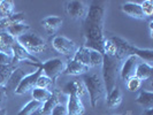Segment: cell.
Wrapping results in <instances>:
<instances>
[{
	"label": "cell",
	"instance_id": "4fadbf2b",
	"mask_svg": "<svg viewBox=\"0 0 153 115\" xmlns=\"http://www.w3.org/2000/svg\"><path fill=\"white\" fill-rule=\"evenodd\" d=\"M66 109H67V115H83L85 111L81 98H78L75 94H68Z\"/></svg>",
	"mask_w": 153,
	"mask_h": 115
},
{
	"label": "cell",
	"instance_id": "4dcf8cb0",
	"mask_svg": "<svg viewBox=\"0 0 153 115\" xmlns=\"http://www.w3.org/2000/svg\"><path fill=\"white\" fill-rule=\"evenodd\" d=\"M140 85H142V82L135 76L131 77L130 79H128V82H127V88H128V90L130 92L138 91V89L140 88Z\"/></svg>",
	"mask_w": 153,
	"mask_h": 115
},
{
	"label": "cell",
	"instance_id": "83f0119b",
	"mask_svg": "<svg viewBox=\"0 0 153 115\" xmlns=\"http://www.w3.org/2000/svg\"><path fill=\"white\" fill-rule=\"evenodd\" d=\"M102 50H104V55H107V56H111V58H116V46L111 40V38L104 39Z\"/></svg>",
	"mask_w": 153,
	"mask_h": 115
},
{
	"label": "cell",
	"instance_id": "ba28073f",
	"mask_svg": "<svg viewBox=\"0 0 153 115\" xmlns=\"http://www.w3.org/2000/svg\"><path fill=\"white\" fill-rule=\"evenodd\" d=\"M52 46L55 48L56 52L63 54V55L75 54V52L77 51L75 42L70 40L65 36H55L52 39Z\"/></svg>",
	"mask_w": 153,
	"mask_h": 115
},
{
	"label": "cell",
	"instance_id": "5b68a950",
	"mask_svg": "<svg viewBox=\"0 0 153 115\" xmlns=\"http://www.w3.org/2000/svg\"><path fill=\"white\" fill-rule=\"evenodd\" d=\"M104 17H105L104 6L101 5V2L93 1L91 2L90 7H88V13L85 16L84 23L104 28Z\"/></svg>",
	"mask_w": 153,
	"mask_h": 115
},
{
	"label": "cell",
	"instance_id": "3957f363",
	"mask_svg": "<svg viewBox=\"0 0 153 115\" xmlns=\"http://www.w3.org/2000/svg\"><path fill=\"white\" fill-rule=\"evenodd\" d=\"M120 60H117L116 58H111L107 55H104V60H102V81H104V85H105V90L106 93L112 92V90L116 86V81H117V76L120 74Z\"/></svg>",
	"mask_w": 153,
	"mask_h": 115
},
{
	"label": "cell",
	"instance_id": "d590c367",
	"mask_svg": "<svg viewBox=\"0 0 153 115\" xmlns=\"http://www.w3.org/2000/svg\"><path fill=\"white\" fill-rule=\"evenodd\" d=\"M142 115H153V108H149V109H144Z\"/></svg>",
	"mask_w": 153,
	"mask_h": 115
},
{
	"label": "cell",
	"instance_id": "e0dca14e",
	"mask_svg": "<svg viewBox=\"0 0 153 115\" xmlns=\"http://www.w3.org/2000/svg\"><path fill=\"white\" fill-rule=\"evenodd\" d=\"M15 42L16 39L6 31H0V52L12 55V46L15 44Z\"/></svg>",
	"mask_w": 153,
	"mask_h": 115
},
{
	"label": "cell",
	"instance_id": "603a6c76",
	"mask_svg": "<svg viewBox=\"0 0 153 115\" xmlns=\"http://www.w3.org/2000/svg\"><path fill=\"white\" fill-rule=\"evenodd\" d=\"M73 59L90 68V50L89 48H85L84 46L77 48V51L74 54Z\"/></svg>",
	"mask_w": 153,
	"mask_h": 115
},
{
	"label": "cell",
	"instance_id": "1f68e13d",
	"mask_svg": "<svg viewBox=\"0 0 153 115\" xmlns=\"http://www.w3.org/2000/svg\"><path fill=\"white\" fill-rule=\"evenodd\" d=\"M140 7L143 10V14L145 17L147 16H151L153 14V2L151 0H145L140 4Z\"/></svg>",
	"mask_w": 153,
	"mask_h": 115
},
{
	"label": "cell",
	"instance_id": "4316f807",
	"mask_svg": "<svg viewBox=\"0 0 153 115\" xmlns=\"http://www.w3.org/2000/svg\"><path fill=\"white\" fill-rule=\"evenodd\" d=\"M53 92L47 90V89H40V88H33L32 89V98L33 100H37L39 102L44 104L46 100L51 98Z\"/></svg>",
	"mask_w": 153,
	"mask_h": 115
},
{
	"label": "cell",
	"instance_id": "ac0fdd59",
	"mask_svg": "<svg viewBox=\"0 0 153 115\" xmlns=\"http://www.w3.org/2000/svg\"><path fill=\"white\" fill-rule=\"evenodd\" d=\"M121 102H122V91L116 85L112 90V92H109L107 94V106L111 109H113V108L119 107Z\"/></svg>",
	"mask_w": 153,
	"mask_h": 115
},
{
	"label": "cell",
	"instance_id": "6da1fadb",
	"mask_svg": "<svg viewBox=\"0 0 153 115\" xmlns=\"http://www.w3.org/2000/svg\"><path fill=\"white\" fill-rule=\"evenodd\" d=\"M111 40L116 46V59L117 60H122L124 56L135 55L137 58H140V59L145 60L147 65H151L152 63L153 51L151 48L140 50V48H137V47H135V46H132L131 44H129L124 39L120 38V37H115V36L111 37Z\"/></svg>",
	"mask_w": 153,
	"mask_h": 115
},
{
	"label": "cell",
	"instance_id": "8fae6325",
	"mask_svg": "<svg viewBox=\"0 0 153 115\" xmlns=\"http://www.w3.org/2000/svg\"><path fill=\"white\" fill-rule=\"evenodd\" d=\"M138 58L135 55H130L126 59V61L123 62L122 67L120 69V77L123 81H128L131 77L135 76V71H136V67L138 65Z\"/></svg>",
	"mask_w": 153,
	"mask_h": 115
},
{
	"label": "cell",
	"instance_id": "8d00e7d4",
	"mask_svg": "<svg viewBox=\"0 0 153 115\" xmlns=\"http://www.w3.org/2000/svg\"><path fill=\"white\" fill-rule=\"evenodd\" d=\"M149 27H150V33H151V37L153 36V31H152V27H153V22L151 21V22L149 23Z\"/></svg>",
	"mask_w": 153,
	"mask_h": 115
},
{
	"label": "cell",
	"instance_id": "d4e9b609",
	"mask_svg": "<svg viewBox=\"0 0 153 115\" xmlns=\"http://www.w3.org/2000/svg\"><path fill=\"white\" fill-rule=\"evenodd\" d=\"M14 13V2L10 0H1L0 1V20L7 19Z\"/></svg>",
	"mask_w": 153,
	"mask_h": 115
},
{
	"label": "cell",
	"instance_id": "30bf717a",
	"mask_svg": "<svg viewBox=\"0 0 153 115\" xmlns=\"http://www.w3.org/2000/svg\"><path fill=\"white\" fill-rule=\"evenodd\" d=\"M12 55H13L14 60H17V61H29L33 65H39L38 59L35 55L29 53L17 42H15V44L12 46Z\"/></svg>",
	"mask_w": 153,
	"mask_h": 115
},
{
	"label": "cell",
	"instance_id": "5bb4252c",
	"mask_svg": "<svg viewBox=\"0 0 153 115\" xmlns=\"http://www.w3.org/2000/svg\"><path fill=\"white\" fill-rule=\"evenodd\" d=\"M121 9H122V12L126 15L130 16L132 19H138V20L145 19V16L143 14V10H142V7H140L139 4L128 1V2H124L122 6H121Z\"/></svg>",
	"mask_w": 153,
	"mask_h": 115
},
{
	"label": "cell",
	"instance_id": "ffe728a7",
	"mask_svg": "<svg viewBox=\"0 0 153 115\" xmlns=\"http://www.w3.org/2000/svg\"><path fill=\"white\" fill-rule=\"evenodd\" d=\"M29 30H30V25H28L25 23H16L14 25L8 27L5 31L7 33H9L13 38L16 39L19 38V37H21V36H23L24 33H27Z\"/></svg>",
	"mask_w": 153,
	"mask_h": 115
},
{
	"label": "cell",
	"instance_id": "484cf974",
	"mask_svg": "<svg viewBox=\"0 0 153 115\" xmlns=\"http://www.w3.org/2000/svg\"><path fill=\"white\" fill-rule=\"evenodd\" d=\"M42 106H43L42 102L32 99L27 105H24L16 115H32L33 113H36L37 111H39L42 108Z\"/></svg>",
	"mask_w": 153,
	"mask_h": 115
},
{
	"label": "cell",
	"instance_id": "7402d4cb",
	"mask_svg": "<svg viewBox=\"0 0 153 115\" xmlns=\"http://www.w3.org/2000/svg\"><path fill=\"white\" fill-rule=\"evenodd\" d=\"M24 19H25V15L23 13H15L7 19L0 20V29H4V31H5L10 25H14L16 23H23Z\"/></svg>",
	"mask_w": 153,
	"mask_h": 115
},
{
	"label": "cell",
	"instance_id": "44dd1931",
	"mask_svg": "<svg viewBox=\"0 0 153 115\" xmlns=\"http://www.w3.org/2000/svg\"><path fill=\"white\" fill-rule=\"evenodd\" d=\"M136 102L138 105H140L142 107H144L145 109L153 108V92L143 90L137 97Z\"/></svg>",
	"mask_w": 153,
	"mask_h": 115
},
{
	"label": "cell",
	"instance_id": "9c48e42d",
	"mask_svg": "<svg viewBox=\"0 0 153 115\" xmlns=\"http://www.w3.org/2000/svg\"><path fill=\"white\" fill-rule=\"evenodd\" d=\"M66 13L73 20H85L88 13V7L83 1L71 0L66 4Z\"/></svg>",
	"mask_w": 153,
	"mask_h": 115
},
{
	"label": "cell",
	"instance_id": "74e56055",
	"mask_svg": "<svg viewBox=\"0 0 153 115\" xmlns=\"http://www.w3.org/2000/svg\"><path fill=\"white\" fill-rule=\"evenodd\" d=\"M0 115H7V111L5 108H0Z\"/></svg>",
	"mask_w": 153,
	"mask_h": 115
},
{
	"label": "cell",
	"instance_id": "277c9868",
	"mask_svg": "<svg viewBox=\"0 0 153 115\" xmlns=\"http://www.w3.org/2000/svg\"><path fill=\"white\" fill-rule=\"evenodd\" d=\"M16 42L32 55L40 53L46 48L45 40L36 32H27L23 36L16 38Z\"/></svg>",
	"mask_w": 153,
	"mask_h": 115
},
{
	"label": "cell",
	"instance_id": "e575fe53",
	"mask_svg": "<svg viewBox=\"0 0 153 115\" xmlns=\"http://www.w3.org/2000/svg\"><path fill=\"white\" fill-rule=\"evenodd\" d=\"M7 100V89L4 85H0V108H4V105Z\"/></svg>",
	"mask_w": 153,
	"mask_h": 115
},
{
	"label": "cell",
	"instance_id": "d6a6232c",
	"mask_svg": "<svg viewBox=\"0 0 153 115\" xmlns=\"http://www.w3.org/2000/svg\"><path fill=\"white\" fill-rule=\"evenodd\" d=\"M15 61L13 55H9V54L2 53L0 52V67H6V66H9L10 63Z\"/></svg>",
	"mask_w": 153,
	"mask_h": 115
},
{
	"label": "cell",
	"instance_id": "9a60e30c",
	"mask_svg": "<svg viewBox=\"0 0 153 115\" xmlns=\"http://www.w3.org/2000/svg\"><path fill=\"white\" fill-rule=\"evenodd\" d=\"M63 91L66 92L67 94H75V96H77L78 98H82V97L85 94L86 90H85L84 83H83L82 81L75 79V81L69 82L68 84L65 85Z\"/></svg>",
	"mask_w": 153,
	"mask_h": 115
},
{
	"label": "cell",
	"instance_id": "836d02e7",
	"mask_svg": "<svg viewBox=\"0 0 153 115\" xmlns=\"http://www.w3.org/2000/svg\"><path fill=\"white\" fill-rule=\"evenodd\" d=\"M50 115H67L66 106H63L62 104H58V105L53 108L52 113H51Z\"/></svg>",
	"mask_w": 153,
	"mask_h": 115
},
{
	"label": "cell",
	"instance_id": "8992f818",
	"mask_svg": "<svg viewBox=\"0 0 153 115\" xmlns=\"http://www.w3.org/2000/svg\"><path fill=\"white\" fill-rule=\"evenodd\" d=\"M65 67H66V63L61 59H58V58L50 59L44 63H40V68L44 73L43 75L47 76L52 82H55L56 78L63 73Z\"/></svg>",
	"mask_w": 153,
	"mask_h": 115
},
{
	"label": "cell",
	"instance_id": "7c38bea8",
	"mask_svg": "<svg viewBox=\"0 0 153 115\" xmlns=\"http://www.w3.org/2000/svg\"><path fill=\"white\" fill-rule=\"evenodd\" d=\"M90 68L84 65L79 63L78 61L71 59L66 63V67L63 70V75H71V76H78V75H85L89 73Z\"/></svg>",
	"mask_w": 153,
	"mask_h": 115
},
{
	"label": "cell",
	"instance_id": "52a82bcc",
	"mask_svg": "<svg viewBox=\"0 0 153 115\" xmlns=\"http://www.w3.org/2000/svg\"><path fill=\"white\" fill-rule=\"evenodd\" d=\"M42 74H43V70L39 66V68L36 71H32L27 76H23V78L20 81V83L17 84L16 89L14 90L16 94H24L32 90L33 88H36V82Z\"/></svg>",
	"mask_w": 153,
	"mask_h": 115
},
{
	"label": "cell",
	"instance_id": "cb8c5ba5",
	"mask_svg": "<svg viewBox=\"0 0 153 115\" xmlns=\"http://www.w3.org/2000/svg\"><path fill=\"white\" fill-rule=\"evenodd\" d=\"M59 104V99H58V96L56 93H52L51 98L48 100H46L45 102L43 104L42 108L39 109V115H47V114H51L53 108Z\"/></svg>",
	"mask_w": 153,
	"mask_h": 115
},
{
	"label": "cell",
	"instance_id": "2e32d148",
	"mask_svg": "<svg viewBox=\"0 0 153 115\" xmlns=\"http://www.w3.org/2000/svg\"><path fill=\"white\" fill-rule=\"evenodd\" d=\"M40 24L48 33H54L62 25V19L59 16H47L44 20H42Z\"/></svg>",
	"mask_w": 153,
	"mask_h": 115
},
{
	"label": "cell",
	"instance_id": "f546056e",
	"mask_svg": "<svg viewBox=\"0 0 153 115\" xmlns=\"http://www.w3.org/2000/svg\"><path fill=\"white\" fill-rule=\"evenodd\" d=\"M51 84H52V81H51L47 76H45V75L42 74V75L38 77L37 82H36V88L47 89V90H48V88H50V85Z\"/></svg>",
	"mask_w": 153,
	"mask_h": 115
},
{
	"label": "cell",
	"instance_id": "f1b7e54d",
	"mask_svg": "<svg viewBox=\"0 0 153 115\" xmlns=\"http://www.w3.org/2000/svg\"><path fill=\"white\" fill-rule=\"evenodd\" d=\"M102 60H104V54L90 50V68L91 67H100L102 65Z\"/></svg>",
	"mask_w": 153,
	"mask_h": 115
},
{
	"label": "cell",
	"instance_id": "7a4b0ae2",
	"mask_svg": "<svg viewBox=\"0 0 153 115\" xmlns=\"http://www.w3.org/2000/svg\"><path fill=\"white\" fill-rule=\"evenodd\" d=\"M82 82L84 83L85 90L89 92L91 106L92 107H96L98 105L99 100L105 98L107 96L106 90H105V85H104L102 77L98 73L85 74V75H83Z\"/></svg>",
	"mask_w": 153,
	"mask_h": 115
},
{
	"label": "cell",
	"instance_id": "d6986e66",
	"mask_svg": "<svg viewBox=\"0 0 153 115\" xmlns=\"http://www.w3.org/2000/svg\"><path fill=\"white\" fill-rule=\"evenodd\" d=\"M152 66L147 65L146 62L138 63L137 67H136V71H135V77H137L140 82L146 81V79H149L150 77L152 76Z\"/></svg>",
	"mask_w": 153,
	"mask_h": 115
}]
</instances>
